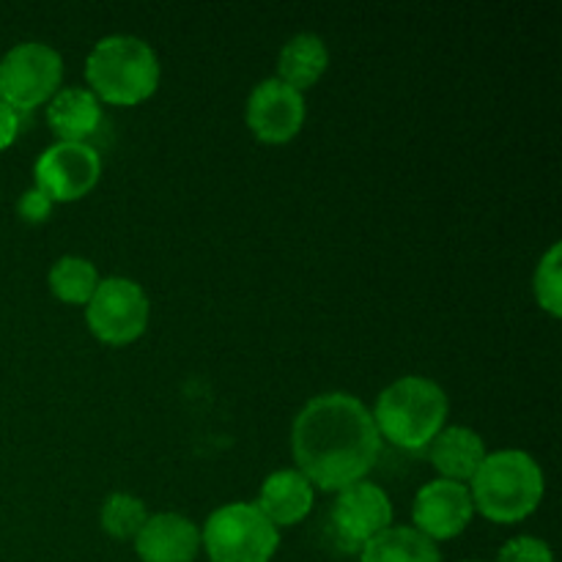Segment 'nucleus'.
I'll return each instance as SVG.
<instances>
[{"mask_svg":"<svg viewBox=\"0 0 562 562\" xmlns=\"http://www.w3.org/2000/svg\"><path fill=\"white\" fill-rule=\"evenodd\" d=\"M16 135H20V113L0 99V151H5Z\"/></svg>","mask_w":562,"mask_h":562,"instance_id":"nucleus-23","label":"nucleus"},{"mask_svg":"<svg viewBox=\"0 0 562 562\" xmlns=\"http://www.w3.org/2000/svg\"><path fill=\"white\" fill-rule=\"evenodd\" d=\"M33 179L53 203H75L102 179V157L91 143L55 140L33 165Z\"/></svg>","mask_w":562,"mask_h":562,"instance_id":"nucleus-8","label":"nucleus"},{"mask_svg":"<svg viewBox=\"0 0 562 562\" xmlns=\"http://www.w3.org/2000/svg\"><path fill=\"white\" fill-rule=\"evenodd\" d=\"M201 549L209 562H272L280 549V530L256 503H228L203 525Z\"/></svg>","mask_w":562,"mask_h":562,"instance_id":"nucleus-5","label":"nucleus"},{"mask_svg":"<svg viewBox=\"0 0 562 562\" xmlns=\"http://www.w3.org/2000/svg\"><path fill=\"white\" fill-rule=\"evenodd\" d=\"M464 562H483V560H464Z\"/></svg>","mask_w":562,"mask_h":562,"instance_id":"nucleus-24","label":"nucleus"},{"mask_svg":"<svg viewBox=\"0 0 562 562\" xmlns=\"http://www.w3.org/2000/svg\"><path fill=\"white\" fill-rule=\"evenodd\" d=\"M64 58L44 42H22L0 58V99L16 113L36 110L58 93Z\"/></svg>","mask_w":562,"mask_h":562,"instance_id":"nucleus-6","label":"nucleus"},{"mask_svg":"<svg viewBox=\"0 0 562 562\" xmlns=\"http://www.w3.org/2000/svg\"><path fill=\"white\" fill-rule=\"evenodd\" d=\"M307 119V104L300 91L280 82L278 77L258 82L245 104V121L252 137L267 146H283L302 132Z\"/></svg>","mask_w":562,"mask_h":562,"instance_id":"nucleus-10","label":"nucleus"},{"mask_svg":"<svg viewBox=\"0 0 562 562\" xmlns=\"http://www.w3.org/2000/svg\"><path fill=\"white\" fill-rule=\"evenodd\" d=\"M99 272L93 261L82 256H64L53 263L47 274L49 294L64 305H88L99 289Z\"/></svg>","mask_w":562,"mask_h":562,"instance_id":"nucleus-18","label":"nucleus"},{"mask_svg":"<svg viewBox=\"0 0 562 562\" xmlns=\"http://www.w3.org/2000/svg\"><path fill=\"white\" fill-rule=\"evenodd\" d=\"M53 206L55 203L49 201L38 187H31V190L22 192L20 201H16V214H20L27 225H38L47 223L49 214H53Z\"/></svg>","mask_w":562,"mask_h":562,"instance_id":"nucleus-22","label":"nucleus"},{"mask_svg":"<svg viewBox=\"0 0 562 562\" xmlns=\"http://www.w3.org/2000/svg\"><path fill=\"white\" fill-rule=\"evenodd\" d=\"M151 302L140 283L130 278H104L86 305L88 329L108 346H130L148 329Z\"/></svg>","mask_w":562,"mask_h":562,"instance_id":"nucleus-7","label":"nucleus"},{"mask_svg":"<svg viewBox=\"0 0 562 562\" xmlns=\"http://www.w3.org/2000/svg\"><path fill=\"white\" fill-rule=\"evenodd\" d=\"M140 562H195L201 554V530L181 514H154L135 538Z\"/></svg>","mask_w":562,"mask_h":562,"instance_id":"nucleus-12","label":"nucleus"},{"mask_svg":"<svg viewBox=\"0 0 562 562\" xmlns=\"http://www.w3.org/2000/svg\"><path fill=\"white\" fill-rule=\"evenodd\" d=\"M532 294H536L538 307L552 318L562 316V247L554 241L541 256L532 278Z\"/></svg>","mask_w":562,"mask_h":562,"instance_id":"nucleus-20","label":"nucleus"},{"mask_svg":"<svg viewBox=\"0 0 562 562\" xmlns=\"http://www.w3.org/2000/svg\"><path fill=\"white\" fill-rule=\"evenodd\" d=\"M472 516H475V503L470 486L445 477L426 483L412 505V525L434 543L459 538L470 527Z\"/></svg>","mask_w":562,"mask_h":562,"instance_id":"nucleus-11","label":"nucleus"},{"mask_svg":"<svg viewBox=\"0 0 562 562\" xmlns=\"http://www.w3.org/2000/svg\"><path fill=\"white\" fill-rule=\"evenodd\" d=\"M329 525L346 549L362 552L366 543L393 527V499L376 483L360 481L338 492L329 510Z\"/></svg>","mask_w":562,"mask_h":562,"instance_id":"nucleus-9","label":"nucleus"},{"mask_svg":"<svg viewBox=\"0 0 562 562\" xmlns=\"http://www.w3.org/2000/svg\"><path fill=\"white\" fill-rule=\"evenodd\" d=\"M327 66V42L316 33H296L283 44L278 55V80L302 93L322 80Z\"/></svg>","mask_w":562,"mask_h":562,"instance_id":"nucleus-16","label":"nucleus"},{"mask_svg":"<svg viewBox=\"0 0 562 562\" xmlns=\"http://www.w3.org/2000/svg\"><path fill=\"white\" fill-rule=\"evenodd\" d=\"M86 80L99 102L135 108L157 93L162 66L146 38L115 33L93 44L86 58Z\"/></svg>","mask_w":562,"mask_h":562,"instance_id":"nucleus-2","label":"nucleus"},{"mask_svg":"<svg viewBox=\"0 0 562 562\" xmlns=\"http://www.w3.org/2000/svg\"><path fill=\"white\" fill-rule=\"evenodd\" d=\"M448 393L426 376H404L379 393L373 426L382 442L401 450H423L434 442L448 420Z\"/></svg>","mask_w":562,"mask_h":562,"instance_id":"nucleus-4","label":"nucleus"},{"mask_svg":"<svg viewBox=\"0 0 562 562\" xmlns=\"http://www.w3.org/2000/svg\"><path fill=\"white\" fill-rule=\"evenodd\" d=\"M475 514L494 525H519L536 514L547 494L541 464L525 450H497L483 459L470 481Z\"/></svg>","mask_w":562,"mask_h":562,"instance_id":"nucleus-3","label":"nucleus"},{"mask_svg":"<svg viewBox=\"0 0 562 562\" xmlns=\"http://www.w3.org/2000/svg\"><path fill=\"white\" fill-rule=\"evenodd\" d=\"M291 453L313 488L338 494L366 481L382 453V437L357 395L324 393L294 417Z\"/></svg>","mask_w":562,"mask_h":562,"instance_id":"nucleus-1","label":"nucleus"},{"mask_svg":"<svg viewBox=\"0 0 562 562\" xmlns=\"http://www.w3.org/2000/svg\"><path fill=\"white\" fill-rule=\"evenodd\" d=\"M146 503L135 494L115 492L104 499L102 514H99V525L115 541H135L137 532L143 530V525L148 521Z\"/></svg>","mask_w":562,"mask_h":562,"instance_id":"nucleus-19","label":"nucleus"},{"mask_svg":"<svg viewBox=\"0 0 562 562\" xmlns=\"http://www.w3.org/2000/svg\"><path fill=\"white\" fill-rule=\"evenodd\" d=\"M360 562H442V554L415 527H390L362 547Z\"/></svg>","mask_w":562,"mask_h":562,"instance_id":"nucleus-17","label":"nucleus"},{"mask_svg":"<svg viewBox=\"0 0 562 562\" xmlns=\"http://www.w3.org/2000/svg\"><path fill=\"white\" fill-rule=\"evenodd\" d=\"M313 503H316V488L302 472L278 470L263 481L256 505L280 530V527H294L305 521L313 510Z\"/></svg>","mask_w":562,"mask_h":562,"instance_id":"nucleus-13","label":"nucleus"},{"mask_svg":"<svg viewBox=\"0 0 562 562\" xmlns=\"http://www.w3.org/2000/svg\"><path fill=\"white\" fill-rule=\"evenodd\" d=\"M102 124V102L88 88H64L47 102V126L60 143H88Z\"/></svg>","mask_w":562,"mask_h":562,"instance_id":"nucleus-15","label":"nucleus"},{"mask_svg":"<svg viewBox=\"0 0 562 562\" xmlns=\"http://www.w3.org/2000/svg\"><path fill=\"white\" fill-rule=\"evenodd\" d=\"M486 456L488 450L483 445V437L467 426H445L434 437V442L428 445V459H431L439 477L467 483V486L475 477V472L481 470Z\"/></svg>","mask_w":562,"mask_h":562,"instance_id":"nucleus-14","label":"nucleus"},{"mask_svg":"<svg viewBox=\"0 0 562 562\" xmlns=\"http://www.w3.org/2000/svg\"><path fill=\"white\" fill-rule=\"evenodd\" d=\"M497 562H554L552 547L541 538L516 536L503 543L497 552Z\"/></svg>","mask_w":562,"mask_h":562,"instance_id":"nucleus-21","label":"nucleus"}]
</instances>
